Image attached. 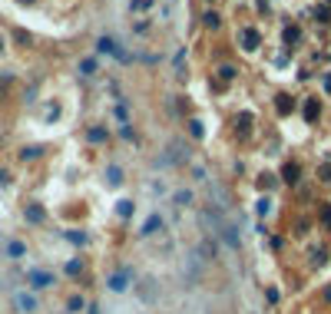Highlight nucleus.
<instances>
[{
    "mask_svg": "<svg viewBox=\"0 0 331 314\" xmlns=\"http://www.w3.org/2000/svg\"><path fill=\"white\" fill-rule=\"evenodd\" d=\"M14 307H17L20 314H33V311L40 307V301H37V294H33V291H24V288H20V291H14Z\"/></svg>",
    "mask_w": 331,
    "mask_h": 314,
    "instance_id": "1",
    "label": "nucleus"
},
{
    "mask_svg": "<svg viewBox=\"0 0 331 314\" xmlns=\"http://www.w3.org/2000/svg\"><path fill=\"white\" fill-rule=\"evenodd\" d=\"M96 50H100V53L116 56V60H129V53H126L123 47H119V43H116L113 37H100V40H96Z\"/></svg>",
    "mask_w": 331,
    "mask_h": 314,
    "instance_id": "2",
    "label": "nucleus"
},
{
    "mask_svg": "<svg viewBox=\"0 0 331 314\" xmlns=\"http://www.w3.org/2000/svg\"><path fill=\"white\" fill-rule=\"evenodd\" d=\"M50 284H53V275H50V271H40V268L30 271V288H50Z\"/></svg>",
    "mask_w": 331,
    "mask_h": 314,
    "instance_id": "3",
    "label": "nucleus"
},
{
    "mask_svg": "<svg viewBox=\"0 0 331 314\" xmlns=\"http://www.w3.org/2000/svg\"><path fill=\"white\" fill-rule=\"evenodd\" d=\"M238 43H242V50H255L259 47V33H255L252 27H245V30L238 33Z\"/></svg>",
    "mask_w": 331,
    "mask_h": 314,
    "instance_id": "4",
    "label": "nucleus"
},
{
    "mask_svg": "<svg viewBox=\"0 0 331 314\" xmlns=\"http://www.w3.org/2000/svg\"><path fill=\"white\" fill-rule=\"evenodd\" d=\"M110 288L113 291H129V271H116L110 278Z\"/></svg>",
    "mask_w": 331,
    "mask_h": 314,
    "instance_id": "5",
    "label": "nucleus"
},
{
    "mask_svg": "<svg viewBox=\"0 0 331 314\" xmlns=\"http://www.w3.org/2000/svg\"><path fill=\"white\" fill-rule=\"evenodd\" d=\"M4 248H7V255H10V258H24V255H27V245L24 242H17V238H10V242L7 245H4Z\"/></svg>",
    "mask_w": 331,
    "mask_h": 314,
    "instance_id": "6",
    "label": "nucleus"
},
{
    "mask_svg": "<svg viewBox=\"0 0 331 314\" xmlns=\"http://www.w3.org/2000/svg\"><path fill=\"white\" fill-rule=\"evenodd\" d=\"M186 159H189L186 146H179V142H169V162H186Z\"/></svg>",
    "mask_w": 331,
    "mask_h": 314,
    "instance_id": "7",
    "label": "nucleus"
},
{
    "mask_svg": "<svg viewBox=\"0 0 331 314\" xmlns=\"http://www.w3.org/2000/svg\"><path fill=\"white\" fill-rule=\"evenodd\" d=\"M159 225H162V219H159V215H149V219L142 222V235H156Z\"/></svg>",
    "mask_w": 331,
    "mask_h": 314,
    "instance_id": "8",
    "label": "nucleus"
},
{
    "mask_svg": "<svg viewBox=\"0 0 331 314\" xmlns=\"http://www.w3.org/2000/svg\"><path fill=\"white\" fill-rule=\"evenodd\" d=\"M106 182H110V185H119V182H123V169H119V165H110V169H106Z\"/></svg>",
    "mask_w": 331,
    "mask_h": 314,
    "instance_id": "9",
    "label": "nucleus"
},
{
    "mask_svg": "<svg viewBox=\"0 0 331 314\" xmlns=\"http://www.w3.org/2000/svg\"><path fill=\"white\" fill-rule=\"evenodd\" d=\"M79 73H83V76H93L96 73V56H87V60L79 63Z\"/></svg>",
    "mask_w": 331,
    "mask_h": 314,
    "instance_id": "10",
    "label": "nucleus"
},
{
    "mask_svg": "<svg viewBox=\"0 0 331 314\" xmlns=\"http://www.w3.org/2000/svg\"><path fill=\"white\" fill-rule=\"evenodd\" d=\"M27 222H43V208H40V205H27Z\"/></svg>",
    "mask_w": 331,
    "mask_h": 314,
    "instance_id": "11",
    "label": "nucleus"
},
{
    "mask_svg": "<svg viewBox=\"0 0 331 314\" xmlns=\"http://www.w3.org/2000/svg\"><path fill=\"white\" fill-rule=\"evenodd\" d=\"M129 10H133V14H142V10H152V0H129Z\"/></svg>",
    "mask_w": 331,
    "mask_h": 314,
    "instance_id": "12",
    "label": "nucleus"
},
{
    "mask_svg": "<svg viewBox=\"0 0 331 314\" xmlns=\"http://www.w3.org/2000/svg\"><path fill=\"white\" fill-rule=\"evenodd\" d=\"M318 113H321L318 102H305V119H318Z\"/></svg>",
    "mask_w": 331,
    "mask_h": 314,
    "instance_id": "13",
    "label": "nucleus"
},
{
    "mask_svg": "<svg viewBox=\"0 0 331 314\" xmlns=\"http://www.w3.org/2000/svg\"><path fill=\"white\" fill-rule=\"evenodd\" d=\"M285 182H298V165H285Z\"/></svg>",
    "mask_w": 331,
    "mask_h": 314,
    "instance_id": "14",
    "label": "nucleus"
},
{
    "mask_svg": "<svg viewBox=\"0 0 331 314\" xmlns=\"http://www.w3.org/2000/svg\"><path fill=\"white\" fill-rule=\"evenodd\" d=\"M173 202H179V205H189V202H192V192H186V188H182V192H176V195H173Z\"/></svg>",
    "mask_w": 331,
    "mask_h": 314,
    "instance_id": "15",
    "label": "nucleus"
},
{
    "mask_svg": "<svg viewBox=\"0 0 331 314\" xmlns=\"http://www.w3.org/2000/svg\"><path fill=\"white\" fill-rule=\"evenodd\" d=\"M278 110H282V113H292V96H278Z\"/></svg>",
    "mask_w": 331,
    "mask_h": 314,
    "instance_id": "16",
    "label": "nucleus"
},
{
    "mask_svg": "<svg viewBox=\"0 0 331 314\" xmlns=\"http://www.w3.org/2000/svg\"><path fill=\"white\" fill-rule=\"evenodd\" d=\"M87 139H90V142H103V139H106V133H103V129H90Z\"/></svg>",
    "mask_w": 331,
    "mask_h": 314,
    "instance_id": "17",
    "label": "nucleus"
},
{
    "mask_svg": "<svg viewBox=\"0 0 331 314\" xmlns=\"http://www.w3.org/2000/svg\"><path fill=\"white\" fill-rule=\"evenodd\" d=\"M119 215H123V219H129V215H133V202H119V208H116Z\"/></svg>",
    "mask_w": 331,
    "mask_h": 314,
    "instance_id": "18",
    "label": "nucleus"
},
{
    "mask_svg": "<svg viewBox=\"0 0 331 314\" xmlns=\"http://www.w3.org/2000/svg\"><path fill=\"white\" fill-rule=\"evenodd\" d=\"M79 307H83V298H70V301H66V311H79Z\"/></svg>",
    "mask_w": 331,
    "mask_h": 314,
    "instance_id": "19",
    "label": "nucleus"
},
{
    "mask_svg": "<svg viewBox=\"0 0 331 314\" xmlns=\"http://www.w3.org/2000/svg\"><path fill=\"white\" fill-rule=\"evenodd\" d=\"M249 123H252V116H249V113H242V116H238V129H249Z\"/></svg>",
    "mask_w": 331,
    "mask_h": 314,
    "instance_id": "20",
    "label": "nucleus"
},
{
    "mask_svg": "<svg viewBox=\"0 0 331 314\" xmlns=\"http://www.w3.org/2000/svg\"><path fill=\"white\" fill-rule=\"evenodd\" d=\"M285 40H288V43H295V40H298V30H295V27H288V30H285Z\"/></svg>",
    "mask_w": 331,
    "mask_h": 314,
    "instance_id": "21",
    "label": "nucleus"
},
{
    "mask_svg": "<svg viewBox=\"0 0 331 314\" xmlns=\"http://www.w3.org/2000/svg\"><path fill=\"white\" fill-rule=\"evenodd\" d=\"M219 76H222V79H232V76H235V70H232V66H222Z\"/></svg>",
    "mask_w": 331,
    "mask_h": 314,
    "instance_id": "22",
    "label": "nucleus"
},
{
    "mask_svg": "<svg viewBox=\"0 0 331 314\" xmlns=\"http://www.w3.org/2000/svg\"><path fill=\"white\" fill-rule=\"evenodd\" d=\"M321 219H324V225H331V205H324V208H321Z\"/></svg>",
    "mask_w": 331,
    "mask_h": 314,
    "instance_id": "23",
    "label": "nucleus"
},
{
    "mask_svg": "<svg viewBox=\"0 0 331 314\" xmlns=\"http://www.w3.org/2000/svg\"><path fill=\"white\" fill-rule=\"evenodd\" d=\"M33 156H40V149H37V146H30V149H24V159H33Z\"/></svg>",
    "mask_w": 331,
    "mask_h": 314,
    "instance_id": "24",
    "label": "nucleus"
},
{
    "mask_svg": "<svg viewBox=\"0 0 331 314\" xmlns=\"http://www.w3.org/2000/svg\"><path fill=\"white\" fill-rule=\"evenodd\" d=\"M24 4H30V0H24Z\"/></svg>",
    "mask_w": 331,
    "mask_h": 314,
    "instance_id": "25",
    "label": "nucleus"
}]
</instances>
